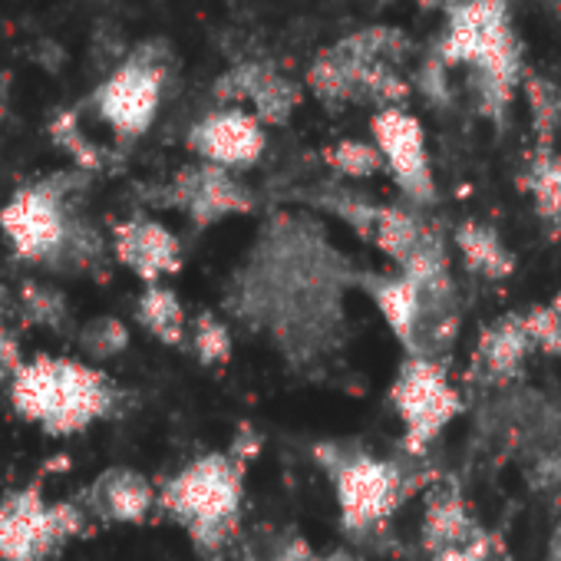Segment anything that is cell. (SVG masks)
Listing matches in <instances>:
<instances>
[{"label":"cell","instance_id":"obj_1","mask_svg":"<svg viewBox=\"0 0 561 561\" xmlns=\"http://www.w3.org/2000/svg\"><path fill=\"white\" fill-rule=\"evenodd\" d=\"M8 397L18 416L41 426L47 436H77L110 420L123 400V390L93 364L37 354L21 364Z\"/></svg>","mask_w":561,"mask_h":561},{"label":"cell","instance_id":"obj_2","mask_svg":"<svg viewBox=\"0 0 561 561\" xmlns=\"http://www.w3.org/2000/svg\"><path fill=\"white\" fill-rule=\"evenodd\" d=\"M244 462L231 453H205L159 489V512L182 525L198 551H221L241 525Z\"/></svg>","mask_w":561,"mask_h":561},{"label":"cell","instance_id":"obj_3","mask_svg":"<svg viewBox=\"0 0 561 561\" xmlns=\"http://www.w3.org/2000/svg\"><path fill=\"white\" fill-rule=\"evenodd\" d=\"M87 188L83 172H54L34 185H24L4 208H0V231H4L14 254L27 264L57 267L67 238L77 225L80 195Z\"/></svg>","mask_w":561,"mask_h":561},{"label":"cell","instance_id":"obj_4","mask_svg":"<svg viewBox=\"0 0 561 561\" xmlns=\"http://www.w3.org/2000/svg\"><path fill=\"white\" fill-rule=\"evenodd\" d=\"M318 459L331 472L341 525L354 535L380 528L413 495L420 479L397 459H383L347 446H341L337 453L324 446L318 449Z\"/></svg>","mask_w":561,"mask_h":561},{"label":"cell","instance_id":"obj_5","mask_svg":"<svg viewBox=\"0 0 561 561\" xmlns=\"http://www.w3.org/2000/svg\"><path fill=\"white\" fill-rule=\"evenodd\" d=\"M93 518L77 499L50 502L41 482L0 495V561H54Z\"/></svg>","mask_w":561,"mask_h":561},{"label":"cell","instance_id":"obj_6","mask_svg":"<svg viewBox=\"0 0 561 561\" xmlns=\"http://www.w3.org/2000/svg\"><path fill=\"white\" fill-rule=\"evenodd\" d=\"M172 64L175 60L165 41H142L93 93L100 119L119 139H139L152 126Z\"/></svg>","mask_w":561,"mask_h":561},{"label":"cell","instance_id":"obj_7","mask_svg":"<svg viewBox=\"0 0 561 561\" xmlns=\"http://www.w3.org/2000/svg\"><path fill=\"white\" fill-rule=\"evenodd\" d=\"M390 400L397 416L403 420V446L420 456L426 446L459 416L462 397L439 360L430 357H407L393 387Z\"/></svg>","mask_w":561,"mask_h":561},{"label":"cell","instance_id":"obj_8","mask_svg":"<svg viewBox=\"0 0 561 561\" xmlns=\"http://www.w3.org/2000/svg\"><path fill=\"white\" fill-rule=\"evenodd\" d=\"M370 129H374V142H377L393 182L400 185V192L416 205H433L436 182H433L426 136H423L420 119L410 116L407 110L393 106V110H377Z\"/></svg>","mask_w":561,"mask_h":561},{"label":"cell","instance_id":"obj_9","mask_svg":"<svg viewBox=\"0 0 561 561\" xmlns=\"http://www.w3.org/2000/svg\"><path fill=\"white\" fill-rule=\"evenodd\" d=\"M159 205L179 208L192 225L208 228L228 215L251 211V192L231 175V169L198 162L175 172V179L159 192Z\"/></svg>","mask_w":561,"mask_h":561},{"label":"cell","instance_id":"obj_10","mask_svg":"<svg viewBox=\"0 0 561 561\" xmlns=\"http://www.w3.org/2000/svg\"><path fill=\"white\" fill-rule=\"evenodd\" d=\"M423 548L433 561H485L492 538L472 518L466 499L453 485H439L426 499Z\"/></svg>","mask_w":561,"mask_h":561},{"label":"cell","instance_id":"obj_11","mask_svg":"<svg viewBox=\"0 0 561 561\" xmlns=\"http://www.w3.org/2000/svg\"><path fill=\"white\" fill-rule=\"evenodd\" d=\"M188 149L221 169H248L264 156V126L244 110H215L188 129Z\"/></svg>","mask_w":561,"mask_h":561},{"label":"cell","instance_id":"obj_12","mask_svg":"<svg viewBox=\"0 0 561 561\" xmlns=\"http://www.w3.org/2000/svg\"><path fill=\"white\" fill-rule=\"evenodd\" d=\"M116 261L146 285H162V277L182 271V241L172 228L149 215H133L113 228L110 241Z\"/></svg>","mask_w":561,"mask_h":561},{"label":"cell","instance_id":"obj_13","mask_svg":"<svg viewBox=\"0 0 561 561\" xmlns=\"http://www.w3.org/2000/svg\"><path fill=\"white\" fill-rule=\"evenodd\" d=\"M77 502L100 525H139L159 505V492L146 472L110 466L77 495Z\"/></svg>","mask_w":561,"mask_h":561},{"label":"cell","instance_id":"obj_14","mask_svg":"<svg viewBox=\"0 0 561 561\" xmlns=\"http://www.w3.org/2000/svg\"><path fill=\"white\" fill-rule=\"evenodd\" d=\"M535 351L538 347L531 341L525 314H505L482 331L469 374L482 387H505L525 370V364Z\"/></svg>","mask_w":561,"mask_h":561},{"label":"cell","instance_id":"obj_15","mask_svg":"<svg viewBox=\"0 0 561 561\" xmlns=\"http://www.w3.org/2000/svg\"><path fill=\"white\" fill-rule=\"evenodd\" d=\"M370 298L377 301V311L383 314L393 337L403 344V351H410L416 324H420V311H423L420 280H413L400 271L397 274H377L370 280Z\"/></svg>","mask_w":561,"mask_h":561},{"label":"cell","instance_id":"obj_16","mask_svg":"<svg viewBox=\"0 0 561 561\" xmlns=\"http://www.w3.org/2000/svg\"><path fill=\"white\" fill-rule=\"evenodd\" d=\"M453 244H456L462 264L469 271H476L479 277L502 280L515 271V254L499 238V231L482 221H462L453 234Z\"/></svg>","mask_w":561,"mask_h":561},{"label":"cell","instance_id":"obj_17","mask_svg":"<svg viewBox=\"0 0 561 561\" xmlns=\"http://www.w3.org/2000/svg\"><path fill=\"white\" fill-rule=\"evenodd\" d=\"M525 192L531 195L535 215L551 238H561V156L554 149L531 152L522 179Z\"/></svg>","mask_w":561,"mask_h":561},{"label":"cell","instance_id":"obj_18","mask_svg":"<svg viewBox=\"0 0 561 561\" xmlns=\"http://www.w3.org/2000/svg\"><path fill=\"white\" fill-rule=\"evenodd\" d=\"M136 321L165 347H185L188 344V314L179 301V295L165 285H146V291L136 301Z\"/></svg>","mask_w":561,"mask_h":561},{"label":"cell","instance_id":"obj_19","mask_svg":"<svg viewBox=\"0 0 561 561\" xmlns=\"http://www.w3.org/2000/svg\"><path fill=\"white\" fill-rule=\"evenodd\" d=\"M357 77H360V64L341 44H334L311 64L308 87L321 103L344 106V103H360L357 100Z\"/></svg>","mask_w":561,"mask_h":561},{"label":"cell","instance_id":"obj_20","mask_svg":"<svg viewBox=\"0 0 561 561\" xmlns=\"http://www.w3.org/2000/svg\"><path fill=\"white\" fill-rule=\"evenodd\" d=\"M18 311L27 324L44 331H64L70 324V301L60 288L44 280H27L18 295Z\"/></svg>","mask_w":561,"mask_h":561},{"label":"cell","instance_id":"obj_21","mask_svg":"<svg viewBox=\"0 0 561 561\" xmlns=\"http://www.w3.org/2000/svg\"><path fill=\"white\" fill-rule=\"evenodd\" d=\"M298 87L280 77L274 67H264L257 87H254V96H251V106H254V116L261 119V126H285L291 119V113L298 110Z\"/></svg>","mask_w":561,"mask_h":561},{"label":"cell","instance_id":"obj_22","mask_svg":"<svg viewBox=\"0 0 561 561\" xmlns=\"http://www.w3.org/2000/svg\"><path fill=\"white\" fill-rule=\"evenodd\" d=\"M188 347L198 357V364L205 367H225L231 360V331L221 318H215L211 311L195 314L192 328H188Z\"/></svg>","mask_w":561,"mask_h":561},{"label":"cell","instance_id":"obj_23","mask_svg":"<svg viewBox=\"0 0 561 561\" xmlns=\"http://www.w3.org/2000/svg\"><path fill=\"white\" fill-rule=\"evenodd\" d=\"M324 162H328L334 172L347 175V179H370V175H377L380 169H387V162H383L377 142H364V139H341V142H334V146L324 152Z\"/></svg>","mask_w":561,"mask_h":561},{"label":"cell","instance_id":"obj_24","mask_svg":"<svg viewBox=\"0 0 561 561\" xmlns=\"http://www.w3.org/2000/svg\"><path fill=\"white\" fill-rule=\"evenodd\" d=\"M528 106H531V123L538 133V149H551V139L561 126V90L541 77L525 80Z\"/></svg>","mask_w":561,"mask_h":561},{"label":"cell","instance_id":"obj_25","mask_svg":"<svg viewBox=\"0 0 561 561\" xmlns=\"http://www.w3.org/2000/svg\"><path fill=\"white\" fill-rule=\"evenodd\" d=\"M77 344L93 360H113V357L126 354V347H129V328L119 318L103 314V318H93V321H87L80 328Z\"/></svg>","mask_w":561,"mask_h":561},{"label":"cell","instance_id":"obj_26","mask_svg":"<svg viewBox=\"0 0 561 561\" xmlns=\"http://www.w3.org/2000/svg\"><path fill=\"white\" fill-rule=\"evenodd\" d=\"M50 139L77 159L80 169H100L103 165V149L93 146L83 133H80V123H77V113H60L54 123H50Z\"/></svg>","mask_w":561,"mask_h":561},{"label":"cell","instance_id":"obj_27","mask_svg":"<svg viewBox=\"0 0 561 561\" xmlns=\"http://www.w3.org/2000/svg\"><path fill=\"white\" fill-rule=\"evenodd\" d=\"M525 324H528L531 341H535L538 351L561 357V295H554L551 301L525 311Z\"/></svg>","mask_w":561,"mask_h":561},{"label":"cell","instance_id":"obj_28","mask_svg":"<svg viewBox=\"0 0 561 561\" xmlns=\"http://www.w3.org/2000/svg\"><path fill=\"white\" fill-rule=\"evenodd\" d=\"M264 67L267 64H234L231 70H225L218 80H215V87H211V96L218 100V103H251V96H254V87H257V80H261V73H264Z\"/></svg>","mask_w":561,"mask_h":561},{"label":"cell","instance_id":"obj_29","mask_svg":"<svg viewBox=\"0 0 561 561\" xmlns=\"http://www.w3.org/2000/svg\"><path fill=\"white\" fill-rule=\"evenodd\" d=\"M420 90H423V96L430 100V103H436V106H443V103H449V80H446V64L436 57V54H430L426 57V64L420 67Z\"/></svg>","mask_w":561,"mask_h":561},{"label":"cell","instance_id":"obj_30","mask_svg":"<svg viewBox=\"0 0 561 561\" xmlns=\"http://www.w3.org/2000/svg\"><path fill=\"white\" fill-rule=\"evenodd\" d=\"M21 364H24V357H21V341H18V334L0 321V390L4 387H11V380H14V374L21 370Z\"/></svg>","mask_w":561,"mask_h":561},{"label":"cell","instance_id":"obj_31","mask_svg":"<svg viewBox=\"0 0 561 561\" xmlns=\"http://www.w3.org/2000/svg\"><path fill=\"white\" fill-rule=\"evenodd\" d=\"M93 57L100 64H116L123 57V34L110 24H103L96 34H93Z\"/></svg>","mask_w":561,"mask_h":561},{"label":"cell","instance_id":"obj_32","mask_svg":"<svg viewBox=\"0 0 561 561\" xmlns=\"http://www.w3.org/2000/svg\"><path fill=\"white\" fill-rule=\"evenodd\" d=\"M31 57H34V64H41L50 73H57L64 67V47L57 41H37L34 50H31Z\"/></svg>","mask_w":561,"mask_h":561},{"label":"cell","instance_id":"obj_33","mask_svg":"<svg viewBox=\"0 0 561 561\" xmlns=\"http://www.w3.org/2000/svg\"><path fill=\"white\" fill-rule=\"evenodd\" d=\"M420 8H426V11H446V14H453L462 0H416Z\"/></svg>","mask_w":561,"mask_h":561},{"label":"cell","instance_id":"obj_34","mask_svg":"<svg viewBox=\"0 0 561 561\" xmlns=\"http://www.w3.org/2000/svg\"><path fill=\"white\" fill-rule=\"evenodd\" d=\"M271 561H318V554H311V551H305V548H288L285 554H277V558H271Z\"/></svg>","mask_w":561,"mask_h":561},{"label":"cell","instance_id":"obj_35","mask_svg":"<svg viewBox=\"0 0 561 561\" xmlns=\"http://www.w3.org/2000/svg\"><path fill=\"white\" fill-rule=\"evenodd\" d=\"M4 103H8V77L0 73V113H4Z\"/></svg>","mask_w":561,"mask_h":561},{"label":"cell","instance_id":"obj_36","mask_svg":"<svg viewBox=\"0 0 561 561\" xmlns=\"http://www.w3.org/2000/svg\"><path fill=\"white\" fill-rule=\"evenodd\" d=\"M541 4H545V8H551V11L561 18V0H541Z\"/></svg>","mask_w":561,"mask_h":561}]
</instances>
